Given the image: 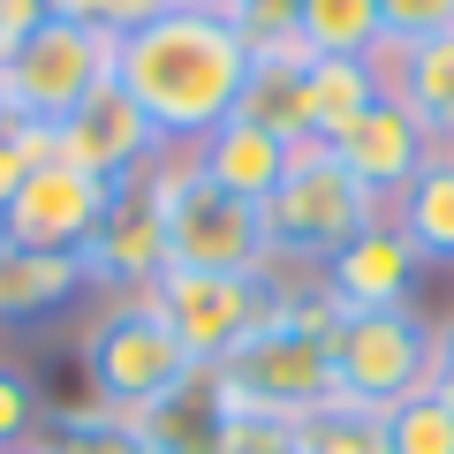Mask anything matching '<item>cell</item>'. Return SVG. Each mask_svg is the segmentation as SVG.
<instances>
[{
	"label": "cell",
	"instance_id": "1",
	"mask_svg": "<svg viewBox=\"0 0 454 454\" xmlns=\"http://www.w3.org/2000/svg\"><path fill=\"white\" fill-rule=\"evenodd\" d=\"M114 83L145 106L160 145H205L227 114L243 106L250 83V38L227 16L175 8L145 31L114 38Z\"/></svg>",
	"mask_w": 454,
	"mask_h": 454
},
{
	"label": "cell",
	"instance_id": "2",
	"mask_svg": "<svg viewBox=\"0 0 454 454\" xmlns=\"http://www.w3.org/2000/svg\"><path fill=\"white\" fill-rule=\"evenodd\" d=\"M265 258L273 265H303V273H318L325 258H333L348 235H364V227L379 220V197L364 190L348 167H340L333 145H295L288 152V175H280V190L265 197Z\"/></svg>",
	"mask_w": 454,
	"mask_h": 454
},
{
	"label": "cell",
	"instance_id": "3",
	"mask_svg": "<svg viewBox=\"0 0 454 454\" xmlns=\"http://www.w3.org/2000/svg\"><path fill=\"white\" fill-rule=\"evenodd\" d=\"M98 83H114V31L46 16L38 31H23L16 46H0V98H8V121L53 129V121H68Z\"/></svg>",
	"mask_w": 454,
	"mask_h": 454
},
{
	"label": "cell",
	"instance_id": "4",
	"mask_svg": "<svg viewBox=\"0 0 454 454\" xmlns=\"http://www.w3.org/2000/svg\"><path fill=\"white\" fill-rule=\"evenodd\" d=\"M145 303L167 318V333L182 340V356H190L197 372H212V364H227L250 333H265V325L280 318V273L273 265H265V273L167 265V280L145 295Z\"/></svg>",
	"mask_w": 454,
	"mask_h": 454
},
{
	"label": "cell",
	"instance_id": "5",
	"mask_svg": "<svg viewBox=\"0 0 454 454\" xmlns=\"http://www.w3.org/2000/svg\"><path fill=\"white\" fill-rule=\"evenodd\" d=\"M212 394H220L227 417H265V424H295L318 402H333V356H325V333L273 318L265 333H250L227 364H212Z\"/></svg>",
	"mask_w": 454,
	"mask_h": 454
},
{
	"label": "cell",
	"instance_id": "6",
	"mask_svg": "<svg viewBox=\"0 0 454 454\" xmlns=\"http://www.w3.org/2000/svg\"><path fill=\"white\" fill-rule=\"evenodd\" d=\"M76 356H83V387H91V402L121 409V417L167 402V394H182V387L197 379V364L182 356V340L167 333V318H160L152 303H114V310H98Z\"/></svg>",
	"mask_w": 454,
	"mask_h": 454
},
{
	"label": "cell",
	"instance_id": "7",
	"mask_svg": "<svg viewBox=\"0 0 454 454\" xmlns=\"http://www.w3.org/2000/svg\"><path fill=\"white\" fill-rule=\"evenodd\" d=\"M325 356H333V402H356L387 417L394 402L424 394L432 379V318L417 303L402 310H356L325 333Z\"/></svg>",
	"mask_w": 454,
	"mask_h": 454
},
{
	"label": "cell",
	"instance_id": "8",
	"mask_svg": "<svg viewBox=\"0 0 454 454\" xmlns=\"http://www.w3.org/2000/svg\"><path fill=\"white\" fill-rule=\"evenodd\" d=\"M114 205V182L83 175L68 160H38L23 175V190L0 205V227H8V250H46V258H76L83 243L98 235Z\"/></svg>",
	"mask_w": 454,
	"mask_h": 454
},
{
	"label": "cell",
	"instance_id": "9",
	"mask_svg": "<svg viewBox=\"0 0 454 454\" xmlns=\"http://www.w3.org/2000/svg\"><path fill=\"white\" fill-rule=\"evenodd\" d=\"M167 258L205 265V273H265L273 265L265 258V212L197 175L167 197Z\"/></svg>",
	"mask_w": 454,
	"mask_h": 454
},
{
	"label": "cell",
	"instance_id": "10",
	"mask_svg": "<svg viewBox=\"0 0 454 454\" xmlns=\"http://www.w3.org/2000/svg\"><path fill=\"white\" fill-rule=\"evenodd\" d=\"M76 265H83V288H114L121 303H145L152 288L167 280V220H160V205H152L137 182H121L114 190V205H106V220H98V235L76 250Z\"/></svg>",
	"mask_w": 454,
	"mask_h": 454
},
{
	"label": "cell",
	"instance_id": "11",
	"mask_svg": "<svg viewBox=\"0 0 454 454\" xmlns=\"http://www.w3.org/2000/svg\"><path fill=\"white\" fill-rule=\"evenodd\" d=\"M53 160H68V167H83V175L121 190V182H137L160 160V129L145 121V106L121 83H98L68 121H53Z\"/></svg>",
	"mask_w": 454,
	"mask_h": 454
},
{
	"label": "cell",
	"instance_id": "12",
	"mask_svg": "<svg viewBox=\"0 0 454 454\" xmlns=\"http://www.w3.org/2000/svg\"><path fill=\"white\" fill-rule=\"evenodd\" d=\"M417 273H424V250L402 235L394 212H379L364 235H348V243L318 265V288L333 295L340 318H356V310H402L409 295H417Z\"/></svg>",
	"mask_w": 454,
	"mask_h": 454
},
{
	"label": "cell",
	"instance_id": "13",
	"mask_svg": "<svg viewBox=\"0 0 454 454\" xmlns=\"http://www.w3.org/2000/svg\"><path fill=\"white\" fill-rule=\"evenodd\" d=\"M333 152H340V167H348V175H356L364 190L379 197V205H394V197H402L409 182L432 167V152H439V145L424 137V121L402 106V98H379V106L364 114V121L340 137Z\"/></svg>",
	"mask_w": 454,
	"mask_h": 454
},
{
	"label": "cell",
	"instance_id": "14",
	"mask_svg": "<svg viewBox=\"0 0 454 454\" xmlns=\"http://www.w3.org/2000/svg\"><path fill=\"white\" fill-rule=\"evenodd\" d=\"M197 152V175L212 182V190H227V197H243V205H265V197L280 190V175H288V137H273L265 121H250V114H227L220 129L205 137V145H190Z\"/></svg>",
	"mask_w": 454,
	"mask_h": 454
},
{
	"label": "cell",
	"instance_id": "15",
	"mask_svg": "<svg viewBox=\"0 0 454 454\" xmlns=\"http://www.w3.org/2000/svg\"><path fill=\"white\" fill-rule=\"evenodd\" d=\"M310 53L303 46H273V53H250V83H243V106L250 121H265L273 137L288 145H310Z\"/></svg>",
	"mask_w": 454,
	"mask_h": 454
},
{
	"label": "cell",
	"instance_id": "16",
	"mask_svg": "<svg viewBox=\"0 0 454 454\" xmlns=\"http://www.w3.org/2000/svg\"><path fill=\"white\" fill-rule=\"evenodd\" d=\"M137 432H145L152 454H220V394H212V379L197 372L182 394H167V402L137 409Z\"/></svg>",
	"mask_w": 454,
	"mask_h": 454
},
{
	"label": "cell",
	"instance_id": "17",
	"mask_svg": "<svg viewBox=\"0 0 454 454\" xmlns=\"http://www.w3.org/2000/svg\"><path fill=\"white\" fill-rule=\"evenodd\" d=\"M387 38L379 0H295V46L310 61H364Z\"/></svg>",
	"mask_w": 454,
	"mask_h": 454
},
{
	"label": "cell",
	"instance_id": "18",
	"mask_svg": "<svg viewBox=\"0 0 454 454\" xmlns=\"http://www.w3.org/2000/svg\"><path fill=\"white\" fill-rule=\"evenodd\" d=\"M387 212L402 220L409 243L424 250V265H432V258H454V152L439 145V152H432V167H424V175L409 182V190L394 197Z\"/></svg>",
	"mask_w": 454,
	"mask_h": 454
},
{
	"label": "cell",
	"instance_id": "19",
	"mask_svg": "<svg viewBox=\"0 0 454 454\" xmlns=\"http://www.w3.org/2000/svg\"><path fill=\"white\" fill-rule=\"evenodd\" d=\"M68 295H83V265L76 258H46V250H8L0 265V325L16 318H46Z\"/></svg>",
	"mask_w": 454,
	"mask_h": 454
},
{
	"label": "cell",
	"instance_id": "20",
	"mask_svg": "<svg viewBox=\"0 0 454 454\" xmlns=\"http://www.w3.org/2000/svg\"><path fill=\"white\" fill-rule=\"evenodd\" d=\"M303 83H310V137H318V145H340V137L387 98L364 61H310Z\"/></svg>",
	"mask_w": 454,
	"mask_h": 454
},
{
	"label": "cell",
	"instance_id": "21",
	"mask_svg": "<svg viewBox=\"0 0 454 454\" xmlns=\"http://www.w3.org/2000/svg\"><path fill=\"white\" fill-rule=\"evenodd\" d=\"M394 98L424 121L432 145H454V31L409 46V76H402V91H394Z\"/></svg>",
	"mask_w": 454,
	"mask_h": 454
},
{
	"label": "cell",
	"instance_id": "22",
	"mask_svg": "<svg viewBox=\"0 0 454 454\" xmlns=\"http://www.w3.org/2000/svg\"><path fill=\"white\" fill-rule=\"evenodd\" d=\"M288 447L295 454H394L387 447V417L356 402H318L310 417L288 424Z\"/></svg>",
	"mask_w": 454,
	"mask_h": 454
},
{
	"label": "cell",
	"instance_id": "23",
	"mask_svg": "<svg viewBox=\"0 0 454 454\" xmlns=\"http://www.w3.org/2000/svg\"><path fill=\"white\" fill-rule=\"evenodd\" d=\"M46 454H152L145 447V432H137L121 409H106V402H68V409H53V432L38 439Z\"/></svg>",
	"mask_w": 454,
	"mask_h": 454
},
{
	"label": "cell",
	"instance_id": "24",
	"mask_svg": "<svg viewBox=\"0 0 454 454\" xmlns=\"http://www.w3.org/2000/svg\"><path fill=\"white\" fill-rule=\"evenodd\" d=\"M387 447L394 454H454V402H439L432 387L387 409Z\"/></svg>",
	"mask_w": 454,
	"mask_h": 454
},
{
	"label": "cell",
	"instance_id": "25",
	"mask_svg": "<svg viewBox=\"0 0 454 454\" xmlns=\"http://www.w3.org/2000/svg\"><path fill=\"white\" fill-rule=\"evenodd\" d=\"M38 424H46L38 387L16 372V364H0V454H23V447L38 439Z\"/></svg>",
	"mask_w": 454,
	"mask_h": 454
},
{
	"label": "cell",
	"instance_id": "26",
	"mask_svg": "<svg viewBox=\"0 0 454 454\" xmlns=\"http://www.w3.org/2000/svg\"><path fill=\"white\" fill-rule=\"evenodd\" d=\"M38 160H53V129H31V121H0V205L23 190Z\"/></svg>",
	"mask_w": 454,
	"mask_h": 454
},
{
	"label": "cell",
	"instance_id": "27",
	"mask_svg": "<svg viewBox=\"0 0 454 454\" xmlns=\"http://www.w3.org/2000/svg\"><path fill=\"white\" fill-rule=\"evenodd\" d=\"M379 16H387V38H439L454 31V0H379Z\"/></svg>",
	"mask_w": 454,
	"mask_h": 454
},
{
	"label": "cell",
	"instance_id": "28",
	"mask_svg": "<svg viewBox=\"0 0 454 454\" xmlns=\"http://www.w3.org/2000/svg\"><path fill=\"white\" fill-rule=\"evenodd\" d=\"M235 31L250 38V53H273V46H295V0H243Z\"/></svg>",
	"mask_w": 454,
	"mask_h": 454
},
{
	"label": "cell",
	"instance_id": "29",
	"mask_svg": "<svg viewBox=\"0 0 454 454\" xmlns=\"http://www.w3.org/2000/svg\"><path fill=\"white\" fill-rule=\"evenodd\" d=\"M182 0H114L106 8V31L121 38V31H145V23H160V16H175Z\"/></svg>",
	"mask_w": 454,
	"mask_h": 454
},
{
	"label": "cell",
	"instance_id": "30",
	"mask_svg": "<svg viewBox=\"0 0 454 454\" xmlns=\"http://www.w3.org/2000/svg\"><path fill=\"white\" fill-rule=\"evenodd\" d=\"M424 387H432L439 402H454V318L432 325V379H424Z\"/></svg>",
	"mask_w": 454,
	"mask_h": 454
},
{
	"label": "cell",
	"instance_id": "31",
	"mask_svg": "<svg viewBox=\"0 0 454 454\" xmlns=\"http://www.w3.org/2000/svg\"><path fill=\"white\" fill-rule=\"evenodd\" d=\"M38 23H46V0H0V46H16Z\"/></svg>",
	"mask_w": 454,
	"mask_h": 454
},
{
	"label": "cell",
	"instance_id": "32",
	"mask_svg": "<svg viewBox=\"0 0 454 454\" xmlns=\"http://www.w3.org/2000/svg\"><path fill=\"white\" fill-rule=\"evenodd\" d=\"M106 8H114V0H76V23H91V31H106Z\"/></svg>",
	"mask_w": 454,
	"mask_h": 454
},
{
	"label": "cell",
	"instance_id": "33",
	"mask_svg": "<svg viewBox=\"0 0 454 454\" xmlns=\"http://www.w3.org/2000/svg\"><path fill=\"white\" fill-rule=\"evenodd\" d=\"M182 8H205V16H227V23L243 16V0H182Z\"/></svg>",
	"mask_w": 454,
	"mask_h": 454
},
{
	"label": "cell",
	"instance_id": "34",
	"mask_svg": "<svg viewBox=\"0 0 454 454\" xmlns=\"http://www.w3.org/2000/svg\"><path fill=\"white\" fill-rule=\"evenodd\" d=\"M46 16H68V23H76V0H46Z\"/></svg>",
	"mask_w": 454,
	"mask_h": 454
},
{
	"label": "cell",
	"instance_id": "35",
	"mask_svg": "<svg viewBox=\"0 0 454 454\" xmlns=\"http://www.w3.org/2000/svg\"><path fill=\"white\" fill-rule=\"evenodd\" d=\"M0 265H8V227H0Z\"/></svg>",
	"mask_w": 454,
	"mask_h": 454
},
{
	"label": "cell",
	"instance_id": "36",
	"mask_svg": "<svg viewBox=\"0 0 454 454\" xmlns=\"http://www.w3.org/2000/svg\"><path fill=\"white\" fill-rule=\"evenodd\" d=\"M265 454H295V447H288V439H280V447H265Z\"/></svg>",
	"mask_w": 454,
	"mask_h": 454
},
{
	"label": "cell",
	"instance_id": "37",
	"mask_svg": "<svg viewBox=\"0 0 454 454\" xmlns=\"http://www.w3.org/2000/svg\"><path fill=\"white\" fill-rule=\"evenodd\" d=\"M0 121H8V98H0Z\"/></svg>",
	"mask_w": 454,
	"mask_h": 454
},
{
	"label": "cell",
	"instance_id": "38",
	"mask_svg": "<svg viewBox=\"0 0 454 454\" xmlns=\"http://www.w3.org/2000/svg\"><path fill=\"white\" fill-rule=\"evenodd\" d=\"M23 454H46V447H23Z\"/></svg>",
	"mask_w": 454,
	"mask_h": 454
},
{
	"label": "cell",
	"instance_id": "39",
	"mask_svg": "<svg viewBox=\"0 0 454 454\" xmlns=\"http://www.w3.org/2000/svg\"><path fill=\"white\" fill-rule=\"evenodd\" d=\"M447 152H454V145H447Z\"/></svg>",
	"mask_w": 454,
	"mask_h": 454
}]
</instances>
